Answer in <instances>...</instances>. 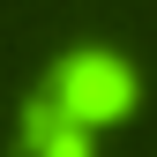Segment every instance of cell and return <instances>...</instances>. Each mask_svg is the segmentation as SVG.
<instances>
[{"label": "cell", "mask_w": 157, "mask_h": 157, "mask_svg": "<svg viewBox=\"0 0 157 157\" xmlns=\"http://www.w3.org/2000/svg\"><path fill=\"white\" fill-rule=\"evenodd\" d=\"M127 60L120 52H75L60 60V75L45 82V97L23 112V150L30 157H90L97 120L127 112Z\"/></svg>", "instance_id": "1"}]
</instances>
